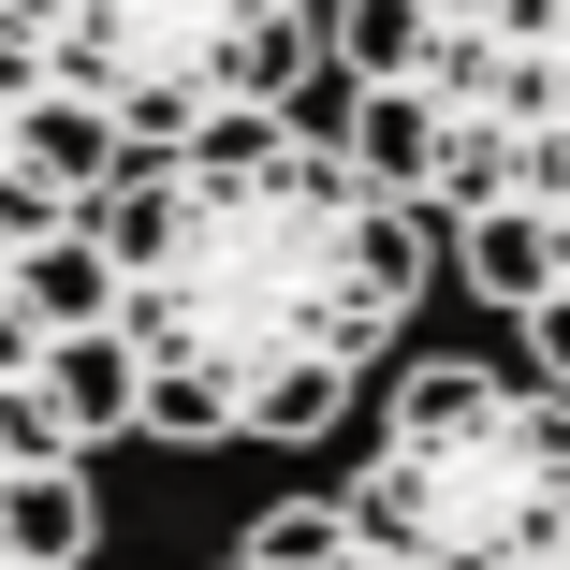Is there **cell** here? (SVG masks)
Masks as SVG:
<instances>
[{"label":"cell","mask_w":570,"mask_h":570,"mask_svg":"<svg viewBox=\"0 0 570 570\" xmlns=\"http://www.w3.org/2000/svg\"><path fill=\"white\" fill-rule=\"evenodd\" d=\"M45 30L59 0H0V570H88V453L132 439V366L88 235L118 132L59 102Z\"/></svg>","instance_id":"obj_3"},{"label":"cell","mask_w":570,"mask_h":570,"mask_svg":"<svg viewBox=\"0 0 570 570\" xmlns=\"http://www.w3.org/2000/svg\"><path fill=\"white\" fill-rule=\"evenodd\" d=\"M322 73L527 366L570 381V0H336Z\"/></svg>","instance_id":"obj_2"},{"label":"cell","mask_w":570,"mask_h":570,"mask_svg":"<svg viewBox=\"0 0 570 570\" xmlns=\"http://www.w3.org/2000/svg\"><path fill=\"white\" fill-rule=\"evenodd\" d=\"M205 570H410V556H381L336 498H293V512H264L235 556H205Z\"/></svg>","instance_id":"obj_6"},{"label":"cell","mask_w":570,"mask_h":570,"mask_svg":"<svg viewBox=\"0 0 570 570\" xmlns=\"http://www.w3.org/2000/svg\"><path fill=\"white\" fill-rule=\"evenodd\" d=\"M88 235L132 366V439L176 453L322 439L439 278V219L322 118L147 147L102 176Z\"/></svg>","instance_id":"obj_1"},{"label":"cell","mask_w":570,"mask_h":570,"mask_svg":"<svg viewBox=\"0 0 570 570\" xmlns=\"http://www.w3.org/2000/svg\"><path fill=\"white\" fill-rule=\"evenodd\" d=\"M45 73H59V102H88L118 132V161H147V147L307 118L322 16L307 0H59Z\"/></svg>","instance_id":"obj_5"},{"label":"cell","mask_w":570,"mask_h":570,"mask_svg":"<svg viewBox=\"0 0 570 570\" xmlns=\"http://www.w3.org/2000/svg\"><path fill=\"white\" fill-rule=\"evenodd\" d=\"M336 512L410 570H570V381L410 366Z\"/></svg>","instance_id":"obj_4"}]
</instances>
